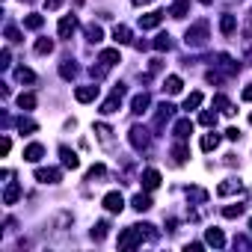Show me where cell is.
Masks as SVG:
<instances>
[{"mask_svg": "<svg viewBox=\"0 0 252 252\" xmlns=\"http://www.w3.org/2000/svg\"><path fill=\"white\" fill-rule=\"evenodd\" d=\"M205 78H208V83H220V80H223V78L217 75V71H208V75H205Z\"/></svg>", "mask_w": 252, "mask_h": 252, "instance_id": "cell-46", "label": "cell"}, {"mask_svg": "<svg viewBox=\"0 0 252 252\" xmlns=\"http://www.w3.org/2000/svg\"><path fill=\"white\" fill-rule=\"evenodd\" d=\"M78 30V18L75 15H62L59 18V27H57V33H59V39H71V33Z\"/></svg>", "mask_w": 252, "mask_h": 252, "instance_id": "cell-5", "label": "cell"}, {"mask_svg": "<svg viewBox=\"0 0 252 252\" xmlns=\"http://www.w3.org/2000/svg\"><path fill=\"white\" fill-rule=\"evenodd\" d=\"M104 172H107V169H104L101 163H95V166L89 169V181H95V178H104Z\"/></svg>", "mask_w": 252, "mask_h": 252, "instance_id": "cell-44", "label": "cell"}, {"mask_svg": "<svg viewBox=\"0 0 252 252\" xmlns=\"http://www.w3.org/2000/svg\"><path fill=\"white\" fill-rule=\"evenodd\" d=\"M131 208H134V211H139V213H142V211H149V208H152V196L136 193V196L131 199Z\"/></svg>", "mask_w": 252, "mask_h": 252, "instance_id": "cell-18", "label": "cell"}, {"mask_svg": "<svg viewBox=\"0 0 252 252\" xmlns=\"http://www.w3.org/2000/svg\"><path fill=\"white\" fill-rule=\"evenodd\" d=\"M6 39H9V42H21V30L9 24V27H6Z\"/></svg>", "mask_w": 252, "mask_h": 252, "instance_id": "cell-43", "label": "cell"}, {"mask_svg": "<svg viewBox=\"0 0 252 252\" xmlns=\"http://www.w3.org/2000/svg\"><path fill=\"white\" fill-rule=\"evenodd\" d=\"M142 226H131V229H125L122 234H119V249H136L139 243H142Z\"/></svg>", "mask_w": 252, "mask_h": 252, "instance_id": "cell-2", "label": "cell"}, {"mask_svg": "<svg viewBox=\"0 0 252 252\" xmlns=\"http://www.w3.org/2000/svg\"><path fill=\"white\" fill-rule=\"evenodd\" d=\"M163 89H166L169 95H178V92L184 89V80L178 78V75H169V78H166V83H163Z\"/></svg>", "mask_w": 252, "mask_h": 252, "instance_id": "cell-19", "label": "cell"}, {"mask_svg": "<svg viewBox=\"0 0 252 252\" xmlns=\"http://www.w3.org/2000/svg\"><path fill=\"white\" fill-rule=\"evenodd\" d=\"M220 65H223V68L229 71V75H234V71H237V62H234V59H232L229 54H220Z\"/></svg>", "mask_w": 252, "mask_h": 252, "instance_id": "cell-40", "label": "cell"}, {"mask_svg": "<svg viewBox=\"0 0 252 252\" xmlns=\"http://www.w3.org/2000/svg\"><path fill=\"white\" fill-rule=\"evenodd\" d=\"M172 134H175V139H187L193 134V122L190 119H178L175 128H172Z\"/></svg>", "mask_w": 252, "mask_h": 252, "instance_id": "cell-13", "label": "cell"}, {"mask_svg": "<svg viewBox=\"0 0 252 252\" xmlns=\"http://www.w3.org/2000/svg\"><path fill=\"white\" fill-rule=\"evenodd\" d=\"M199 3H205V6H208V3H213V0H199Z\"/></svg>", "mask_w": 252, "mask_h": 252, "instance_id": "cell-54", "label": "cell"}, {"mask_svg": "<svg viewBox=\"0 0 252 252\" xmlns=\"http://www.w3.org/2000/svg\"><path fill=\"white\" fill-rule=\"evenodd\" d=\"M107 232H110V223H107V220L95 223V229H92V240H104V237H107Z\"/></svg>", "mask_w": 252, "mask_h": 252, "instance_id": "cell-31", "label": "cell"}, {"mask_svg": "<svg viewBox=\"0 0 252 252\" xmlns=\"http://www.w3.org/2000/svg\"><path fill=\"white\" fill-rule=\"evenodd\" d=\"M187 199H190V202H196V205H202V202H208V193H205L202 187H193V190L187 193Z\"/></svg>", "mask_w": 252, "mask_h": 252, "instance_id": "cell-38", "label": "cell"}, {"mask_svg": "<svg viewBox=\"0 0 252 252\" xmlns=\"http://www.w3.org/2000/svg\"><path fill=\"white\" fill-rule=\"evenodd\" d=\"M128 139H131V146H134L136 152H142V149H149V142H152L149 131H146V128H139V125H134V128L128 131Z\"/></svg>", "mask_w": 252, "mask_h": 252, "instance_id": "cell-4", "label": "cell"}, {"mask_svg": "<svg viewBox=\"0 0 252 252\" xmlns=\"http://www.w3.org/2000/svg\"><path fill=\"white\" fill-rule=\"evenodd\" d=\"M142 187H146V190H157L160 187V172L157 169H146V172H142Z\"/></svg>", "mask_w": 252, "mask_h": 252, "instance_id": "cell-16", "label": "cell"}, {"mask_svg": "<svg viewBox=\"0 0 252 252\" xmlns=\"http://www.w3.org/2000/svg\"><path fill=\"white\" fill-rule=\"evenodd\" d=\"M59 178H62L59 169H51V166H48V169H45V166L36 169V181H42V184H59Z\"/></svg>", "mask_w": 252, "mask_h": 252, "instance_id": "cell-6", "label": "cell"}, {"mask_svg": "<svg viewBox=\"0 0 252 252\" xmlns=\"http://www.w3.org/2000/svg\"><path fill=\"white\" fill-rule=\"evenodd\" d=\"M172 113H175V107H172V104H166V101H163V104H160V107H157V113H155V128H157V131H160V128H163V125H166V122H169V119H172Z\"/></svg>", "mask_w": 252, "mask_h": 252, "instance_id": "cell-7", "label": "cell"}, {"mask_svg": "<svg viewBox=\"0 0 252 252\" xmlns=\"http://www.w3.org/2000/svg\"><path fill=\"white\" fill-rule=\"evenodd\" d=\"M213 107H217L220 113H226V116H234V107H232V101L226 95H213Z\"/></svg>", "mask_w": 252, "mask_h": 252, "instance_id": "cell-20", "label": "cell"}, {"mask_svg": "<svg viewBox=\"0 0 252 252\" xmlns=\"http://www.w3.org/2000/svg\"><path fill=\"white\" fill-rule=\"evenodd\" d=\"M149 104H152V98H149V92H139V95H134V101H131V113H136V116H142L149 110Z\"/></svg>", "mask_w": 252, "mask_h": 252, "instance_id": "cell-9", "label": "cell"}, {"mask_svg": "<svg viewBox=\"0 0 252 252\" xmlns=\"http://www.w3.org/2000/svg\"><path fill=\"white\" fill-rule=\"evenodd\" d=\"M217 193H220V196H232V193H240V181H234V178H232V181H223V184L217 187Z\"/></svg>", "mask_w": 252, "mask_h": 252, "instance_id": "cell-26", "label": "cell"}, {"mask_svg": "<svg viewBox=\"0 0 252 252\" xmlns=\"http://www.w3.org/2000/svg\"><path fill=\"white\" fill-rule=\"evenodd\" d=\"M75 98H78L80 104H89V101L98 98V86H95V83H92V86H78V89H75Z\"/></svg>", "mask_w": 252, "mask_h": 252, "instance_id": "cell-12", "label": "cell"}, {"mask_svg": "<svg viewBox=\"0 0 252 252\" xmlns=\"http://www.w3.org/2000/svg\"><path fill=\"white\" fill-rule=\"evenodd\" d=\"M217 146H220V134H213V131H211V134L202 136V152H213Z\"/></svg>", "mask_w": 252, "mask_h": 252, "instance_id": "cell-25", "label": "cell"}, {"mask_svg": "<svg viewBox=\"0 0 252 252\" xmlns=\"http://www.w3.org/2000/svg\"><path fill=\"white\" fill-rule=\"evenodd\" d=\"M240 213H243V205H226V208H223V217H226V220H237Z\"/></svg>", "mask_w": 252, "mask_h": 252, "instance_id": "cell-35", "label": "cell"}, {"mask_svg": "<svg viewBox=\"0 0 252 252\" xmlns=\"http://www.w3.org/2000/svg\"><path fill=\"white\" fill-rule=\"evenodd\" d=\"M0 65H3V68H9V51H3V54H0Z\"/></svg>", "mask_w": 252, "mask_h": 252, "instance_id": "cell-51", "label": "cell"}, {"mask_svg": "<svg viewBox=\"0 0 252 252\" xmlns=\"http://www.w3.org/2000/svg\"><path fill=\"white\" fill-rule=\"evenodd\" d=\"M21 199V187L18 184H9L6 190H3V205H15Z\"/></svg>", "mask_w": 252, "mask_h": 252, "instance_id": "cell-24", "label": "cell"}, {"mask_svg": "<svg viewBox=\"0 0 252 252\" xmlns=\"http://www.w3.org/2000/svg\"><path fill=\"white\" fill-rule=\"evenodd\" d=\"M122 98H125V83H116V86H113V95L101 104V113H104V116L116 113V110H119V104H122Z\"/></svg>", "mask_w": 252, "mask_h": 252, "instance_id": "cell-3", "label": "cell"}, {"mask_svg": "<svg viewBox=\"0 0 252 252\" xmlns=\"http://www.w3.org/2000/svg\"><path fill=\"white\" fill-rule=\"evenodd\" d=\"M59 157H62V166H65V169H78V166H80V157L71 152L68 146H59Z\"/></svg>", "mask_w": 252, "mask_h": 252, "instance_id": "cell-11", "label": "cell"}, {"mask_svg": "<svg viewBox=\"0 0 252 252\" xmlns=\"http://www.w3.org/2000/svg\"><path fill=\"white\" fill-rule=\"evenodd\" d=\"M101 205L110 211V213H119V211L125 208V199H122V193H116V190H113V193H107V196H104V202H101Z\"/></svg>", "mask_w": 252, "mask_h": 252, "instance_id": "cell-8", "label": "cell"}, {"mask_svg": "<svg viewBox=\"0 0 252 252\" xmlns=\"http://www.w3.org/2000/svg\"><path fill=\"white\" fill-rule=\"evenodd\" d=\"M249 232H252V220H249Z\"/></svg>", "mask_w": 252, "mask_h": 252, "instance_id": "cell-55", "label": "cell"}, {"mask_svg": "<svg viewBox=\"0 0 252 252\" xmlns=\"http://www.w3.org/2000/svg\"><path fill=\"white\" fill-rule=\"evenodd\" d=\"M160 68H163V65H160V59H152V68H149V71H152V75H157V71H160Z\"/></svg>", "mask_w": 252, "mask_h": 252, "instance_id": "cell-52", "label": "cell"}, {"mask_svg": "<svg viewBox=\"0 0 252 252\" xmlns=\"http://www.w3.org/2000/svg\"><path fill=\"white\" fill-rule=\"evenodd\" d=\"M95 134H98V136H101L104 142H110V134H113V131H110V125H104V122H98V125H95Z\"/></svg>", "mask_w": 252, "mask_h": 252, "instance_id": "cell-42", "label": "cell"}, {"mask_svg": "<svg viewBox=\"0 0 252 252\" xmlns=\"http://www.w3.org/2000/svg\"><path fill=\"white\" fill-rule=\"evenodd\" d=\"M234 246H240V249H249V240H246V237H234Z\"/></svg>", "mask_w": 252, "mask_h": 252, "instance_id": "cell-48", "label": "cell"}, {"mask_svg": "<svg viewBox=\"0 0 252 252\" xmlns=\"http://www.w3.org/2000/svg\"><path fill=\"white\" fill-rule=\"evenodd\" d=\"M51 51H54V42H51V39H39V42H36V54L45 57V54H51Z\"/></svg>", "mask_w": 252, "mask_h": 252, "instance_id": "cell-41", "label": "cell"}, {"mask_svg": "<svg viewBox=\"0 0 252 252\" xmlns=\"http://www.w3.org/2000/svg\"><path fill=\"white\" fill-rule=\"evenodd\" d=\"M160 21H163V12H149V15H139V27H142V30H155V27H160Z\"/></svg>", "mask_w": 252, "mask_h": 252, "instance_id": "cell-17", "label": "cell"}, {"mask_svg": "<svg viewBox=\"0 0 252 252\" xmlns=\"http://www.w3.org/2000/svg\"><path fill=\"white\" fill-rule=\"evenodd\" d=\"M187 157H190V149L184 146V139H178L175 146H172V160L181 166V163H187Z\"/></svg>", "mask_w": 252, "mask_h": 252, "instance_id": "cell-15", "label": "cell"}, {"mask_svg": "<svg viewBox=\"0 0 252 252\" xmlns=\"http://www.w3.org/2000/svg\"><path fill=\"white\" fill-rule=\"evenodd\" d=\"M205 243L213 246V249H220V246H226V234H223L220 229H208V232H205Z\"/></svg>", "mask_w": 252, "mask_h": 252, "instance_id": "cell-14", "label": "cell"}, {"mask_svg": "<svg viewBox=\"0 0 252 252\" xmlns=\"http://www.w3.org/2000/svg\"><path fill=\"white\" fill-rule=\"evenodd\" d=\"M220 30H223V36H232V33H234V30H237V18H234V15H229V12H226V15H223V18H220Z\"/></svg>", "mask_w": 252, "mask_h": 252, "instance_id": "cell-22", "label": "cell"}, {"mask_svg": "<svg viewBox=\"0 0 252 252\" xmlns=\"http://www.w3.org/2000/svg\"><path fill=\"white\" fill-rule=\"evenodd\" d=\"M15 78H18L21 83H36V75H33L30 68H24V65H21V68H15Z\"/></svg>", "mask_w": 252, "mask_h": 252, "instance_id": "cell-34", "label": "cell"}, {"mask_svg": "<svg viewBox=\"0 0 252 252\" xmlns=\"http://www.w3.org/2000/svg\"><path fill=\"white\" fill-rule=\"evenodd\" d=\"M18 131H21V134H33V131H39V125H36L33 119H27V116H21V119H18Z\"/></svg>", "mask_w": 252, "mask_h": 252, "instance_id": "cell-32", "label": "cell"}, {"mask_svg": "<svg viewBox=\"0 0 252 252\" xmlns=\"http://www.w3.org/2000/svg\"><path fill=\"white\" fill-rule=\"evenodd\" d=\"M9 149H12V139H9V136H3V142H0V152L9 155Z\"/></svg>", "mask_w": 252, "mask_h": 252, "instance_id": "cell-45", "label": "cell"}, {"mask_svg": "<svg viewBox=\"0 0 252 252\" xmlns=\"http://www.w3.org/2000/svg\"><path fill=\"white\" fill-rule=\"evenodd\" d=\"M249 122H252V116H249Z\"/></svg>", "mask_w": 252, "mask_h": 252, "instance_id": "cell-56", "label": "cell"}, {"mask_svg": "<svg viewBox=\"0 0 252 252\" xmlns=\"http://www.w3.org/2000/svg\"><path fill=\"white\" fill-rule=\"evenodd\" d=\"M226 136H229V139H240V131H237V128H229Z\"/></svg>", "mask_w": 252, "mask_h": 252, "instance_id": "cell-47", "label": "cell"}, {"mask_svg": "<svg viewBox=\"0 0 252 252\" xmlns=\"http://www.w3.org/2000/svg\"><path fill=\"white\" fill-rule=\"evenodd\" d=\"M59 75H62L65 80H71V78H78V65L71 62V59H65V62L59 65Z\"/></svg>", "mask_w": 252, "mask_h": 252, "instance_id": "cell-29", "label": "cell"}, {"mask_svg": "<svg viewBox=\"0 0 252 252\" xmlns=\"http://www.w3.org/2000/svg\"><path fill=\"white\" fill-rule=\"evenodd\" d=\"M199 122H202L205 128H213V125H217V113H213V110H202Z\"/></svg>", "mask_w": 252, "mask_h": 252, "instance_id": "cell-39", "label": "cell"}, {"mask_svg": "<svg viewBox=\"0 0 252 252\" xmlns=\"http://www.w3.org/2000/svg\"><path fill=\"white\" fill-rule=\"evenodd\" d=\"M45 6H48V9H59V6H62V0H45Z\"/></svg>", "mask_w": 252, "mask_h": 252, "instance_id": "cell-50", "label": "cell"}, {"mask_svg": "<svg viewBox=\"0 0 252 252\" xmlns=\"http://www.w3.org/2000/svg\"><path fill=\"white\" fill-rule=\"evenodd\" d=\"M172 48V39H169V33H160L157 39H155V51H169Z\"/></svg>", "mask_w": 252, "mask_h": 252, "instance_id": "cell-37", "label": "cell"}, {"mask_svg": "<svg viewBox=\"0 0 252 252\" xmlns=\"http://www.w3.org/2000/svg\"><path fill=\"white\" fill-rule=\"evenodd\" d=\"M42 24H45L42 15H27V18H24V27H27V30H42Z\"/></svg>", "mask_w": 252, "mask_h": 252, "instance_id": "cell-36", "label": "cell"}, {"mask_svg": "<svg viewBox=\"0 0 252 252\" xmlns=\"http://www.w3.org/2000/svg\"><path fill=\"white\" fill-rule=\"evenodd\" d=\"M18 107H21V110H33V107H36V95L33 92H21L18 95Z\"/></svg>", "mask_w": 252, "mask_h": 252, "instance_id": "cell-30", "label": "cell"}, {"mask_svg": "<svg viewBox=\"0 0 252 252\" xmlns=\"http://www.w3.org/2000/svg\"><path fill=\"white\" fill-rule=\"evenodd\" d=\"M113 39H116V45H128L131 42V30L125 24H116L113 27Z\"/></svg>", "mask_w": 252, "mask_h": 252, "instance_id": "cell-21", "label": "cell"}, {"mask_svg": "<svg viewBox=\"0 0 252 252\" xmlns=\"http://www.w3.org/2000/svg\"><path fill=\"white\" fill-rule=\"evenodd\" d=\"M202 92H190L187 98H184V110H199V107H202Z\"/></svg>", "mask_w": 252, "mask_h": 252, "instance_id": "cell-28", "label": "cell"}, {"mask_svg": "<svg viewBox=\"0 0 252 252\" xmlns=\"http://www.w3.org/2000/svg\"><path fill=\"white\" fill-rule=\"evenodd\" d=\"M184 42H187L190 48H202V45L208 42V21H196V24L184 33Z\"/></svg>", "mask_w": 252, "mask_h": 252, "instance_id": "cell-1", "label": "cell"}, {"mask_svg": "<svg viewBox=\"0 0 252 252\" xmlns=\"http://www.w3.org/2000/svg\"><path fill=\"white\" fill-rule=\"evenodd\" d=\"M134 6H146V3H152V0H131Z\"/></svg>", "mask_w": 252, "mask_h": 252, "instance_id": "cell-53", "label": "cell"}, {"mask_svg": "<svg viewBox=\"0 0 252 252\" xmlns=\"http://www.w3.org/2000/svg\"><path fill=\"white\" fill-rule=\"evenodd\" d=\"M98 59H101V62H104L107 68H110V65H116V62H122V59H119V51H116V48H107V51H101V57H98Z\"/></svg>", "mask_w": 252, "mask_h": 252, "instance_id": "cell-23", "label": "cell"}, {"mask_svg": "<svg viewBox=\"0 0 252 252\" xmlns=\"http://www.w3.org/2000/svg\"><path fill=\"white\" fill-rule=\"evenodd\" d=\"M240 98H243V101H252V83H249L243 92H240Z\"/></svg>", "mask_w": 252, "mask_h": 252, "instance_id": "cell-49", "label": "cell"}, {"mask_svg": "<svg viewBox=\"0 0 252 252\" xmlns=\"http://www.w3.org/2000/svg\"><path fill=\"white\" fill-rule=\"evenodd\" d=\"M45 157V146L42 142H30V146L24 149V160H30V163H39Z\"/></svg>", "mask_w": 252, "mask_h": 252, "instance_id": "cell-10", "label": "cell"}, {"mask_svg": "<svg viewBox=\"0 0 252 252\" xmlns=\"http://www.w3.org/2000/svg\"><path fill=\"white\" fill-rule=\"evenodd\" d=\"M187 9H190V0H175V6L169 9V15H172V18H184Z\"/></svg>", "mask_w": 252, "mask_h": 252, "instance_id": "cell-27", "label": "cell"}, {"mask_svg": "<svg viewBox=\"0 0 252 252\" xmlns=\"http://www.w3.org/2000/svg\"><path fill=\"white\" fill-rule=\"evenodd\" d=\"M86 39H89V42H101V39H104V30H101L98 24H89V27H86Z\"/></svg>", "mask_w": 252, "mask_h": 252, "instance_id": "cell-33", "label": "cell"}]
</instances>
